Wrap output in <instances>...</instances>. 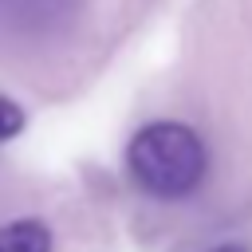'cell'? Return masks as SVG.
<instances>
[{
  "instance_id": "obj_2",
  "label": "cell",
  "mask_w": 252,
  "mask_h": 252,
  "mask_svg": "<svg viewBox=\"0 0 252 252\" xmlns=\"http://www.w3.org/2000/svg\"><path fill=\"white\" fill-rule=\"evenodd\" d=\"M67 12H71V0H0V20L24 32L55 28L59 20H67Z\"/></svg>"
},
{
  "instance_id": "obj_5",
  "label": "cell",
  "mask_w": 252,
  "mask_h": 252,
  "mask_svg": "<svg viewBox=\"0 0 252 252\" xmlns=\"http://www.w3.org/2000/svg\"><path fill=\"white\" fill-rule=\"evenodd\" d=\"M213 252H244V248H236V244H224V248H213Z\"/></svg>"
},
{
  "instance_id": "obj_3",
  "label": "cell",
  "mask_w": 252,
  "mask_h": 252,
  "mask_svg": "<svg viewBox=\"0 0 252 252\" xmlns=\"http://www.w3.org/2000/svg\"><path fill=\"white\" fill-rule=\"evenodd\" d=\"M0 252H51V232L43 220L20 217L0 228Z\"/></svg>"
},
{
  "instance_id": "obj_1",
  "label": "cell",
  "mask_w": 252,
  "mask_h": 252,
  "mask_svg": "<svg viewBox=\"0 0 252 252\" xmlns=\"http://www.w3.org/2000/svg\"><path fill=\"white\" fill-rule=\"evenodd\" d=\"M126 165H130V177L150 197L177 201L205 181L209 154L197 130H189L185 122H150L130 138Z\"/></svg>"
},
{
  "instance_id": "obj_4",
  "label": "cell",
  "mask_w": 252,
  "mask_h": 252,
  "mask_svg": "<svg viewBox=\"0 0 252 252\" xmlns=\"http://www.w3.org/2000/svg\"><path fill=\"white\" fill-rule=\"evenodd\" d=\"M20 130H24V110H20V102H12L8 94H0V142L16 138Z\"/></svg>"
}]
</instances>
